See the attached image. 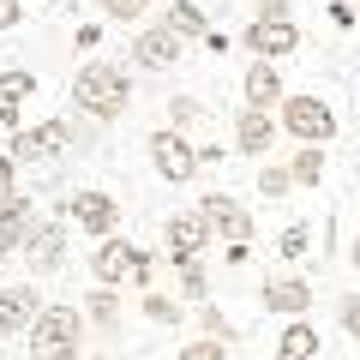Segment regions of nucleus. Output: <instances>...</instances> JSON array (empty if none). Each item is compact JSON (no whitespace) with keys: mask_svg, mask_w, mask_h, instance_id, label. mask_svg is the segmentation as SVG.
<instances>
[{"mask_svg":"<svg viewBox=\"0 0 360 360\" xmlns=\"http://www.w3.org/2000/svg\"><path fill=\"white\" fill-rule=\"evenodd\" d=\"M174 276H180V300L198 312V307L210 300V270H205V264H174Z\"/></svg>","mask_w":360,"mask_h":360,"instance_id":"obj_26","label":"nucleus"},{"mask_svg":"<svg viewBox=\"0 0 360 360\" xmlns=\"http://www.w3.org/2000/svg\"><path fill=\"white\" fill-rule=\"evenodd\" d=\"M180 49H186V42H180L162 18L144 25V30H132V66H139V72H168V66H180Z\"/></svg>","mask_w":360,"mask_h":360,"instance_id":"obj_14","label":"nucleus"},{"mask_svg":"<svg viewBox=\"0 0 360 360\" xmlns=\"http://www.w3.org/2000/svg\"><path fill=\"white\" fill-rule=\"evenodd\" d=\"M84 360H108V354H103V348H90V354H84Z\"/></svg>","mask_w":360,"mask_h":360,"instance_id":"obj_40","label":"nucleus"},{"mask_svg":"<svg viewBox=\"0 0 360 360\" xmlns=\"http://www.w3.org/2000/svg\"><path fill=\"white\" fill-rule=\"evenodd\" d=\"M283 139V127H276V115L270 108H234V156H270V144Z\"/></svg>","mask_w":360,"mask_h":360,"instance_id":"obj_15","label":"nucleus"},{"mask_svg":"<svg viewBox=\"0 0 360 360\" xmlns=\"http://www.w3.org/2000/svg\"><path fill=\"white\" fill-rule=\"evenodd\" d=\"M295 193V174H288V162H258V198H288Z\"/></svg>","mask_w":360,"mask_h":360,"instance_id":"obj_27","label":"nucleus"},{"mask_svg":"<svg viewBox=\"0 0 360 360\" xmlns=\"http://www.w3.org/2000/svg\"><path fill=\"white\" fill-rule=\"evenodd\" d=\"M72 108L84 120H96V127H115V120L132 108V72L120 60L90 54V60L72 72Z\"/></svg>","mask_w":360,"mask_h":360,"instance_id":"obj_1","label":"nucleus"},{"mask_svg":"<svg viewBox=\"0 0 360 360\" xmlns=\"http://www.w3.org/2000/svg\"><path fill=\"white\" fill-rule=\"evenodd\" d=\"M42 288L37 283H6L0 288V342H13V336H30V324L42 319Z\"/></svg>","mask_w":360,"mask_h":360,"instance_id":"obj_13","label":"nucleus"},{"mask_svg":"<svg viewBox=\"0 0 360 360\" xmlns=\"http://www.w3.org/2000/svg\"><path fill=\"white\" fill-rule=\"evenodd\" d=\"M37 96V72L30 66H0V127L18 132V115H25V103Z\"/></svg>","mask_w":360,"mask_h":360,"instance_id":"obj_18","label":"nucleus"},{"mask_svg":"<svg viewBox=\"0 0 360 360\" xmlns=\"http://www.w3.org/2000/svg\"><path fill=\"white\" fill-rule=\"evenodd\" d=\"M84 342H90L84 307H72V300H49L42 319L30 324V336H25V360H84L90 354Z\"/></svg>","mask_w":360,"mask_h":360,"instance_id":"obj_2","label":"nucleus"},{"mask_svg":"<svg viewBox=\"0 0 360 360\" xmlns=\"http://www.w3.org/2000/svg\"><path fill=\"white\" fill-rule=\"evenodd\" d=\"M198 336H217V342H240V330H234V324H229V312H222L217 307V300H205V307H198Z\"/></svg>","mask_w":360,"mask_h":360,"instance_id":"obj_29","label":"nucleus"},{"mask_svg":"<svg viewBox=\"0 0 360 360\" xmlns=\"http://www.w3.org/2000/svg\"><path fill=\"white\" fill-rule=\"evenodd\" d=\"M258 307L276 312V319H307L312 312V283L295 276V270H270L264 283H258Z\"/></svg>","mask_w":360,"mask_h":360,"instance_id":"obj_11","label":"nucleus"},{"mask_svg":"<svg viewBox=\"0 0 360 360\" xmlns=\"http://www.w3.org/2000/svg\"><path fill=\"white\" fill-rule=\"evenodd\" d=\"M288 174H295L300 193H307V186H319V180H324V150H319V144H295V156H288Z\"/></svg>","mask_w":360,"mask_h":360,"instance_id":"obj_25","label":"nucleus"},{"mask_svg":"<svg viewBox=\"0 0 360 360\" xmlns=\"http://www.w3.org/2000/svg\"><path fill=\"white\" fill-rule=\"evenodd\" d=\"M240 42H246L252 60H276V66H283L288 54L307 49V30H300L295 18H252V25L240 30Z\"/></svg>","mask_w":360,"mask_h":360,"instance_id":"obj_9","label":"nucleus"},{"mask_svg":"<svg viewBox=\"0 0 360 360\" xmlns=\"http://www.w3.org/2000/svg\"><path fill=\"white\" fill-rule=\"evenodd\" d=\"M96 6H103V25H132V30H144L156 13V0H96Z\"/></svg>","mask_w":360,"mask_h":360,"instance_id":"obj_24","label":"nucleus"},{"mask_svg":"<svg viewBox=\"0 0 360 360\" xmlns=\"http://www.w3.org/2000/svg\"><path fill=\"white\" fill-rule=\"evenodd\" d=\"M348 264L360 270V229H354V240H348Z\"/></svg>","mask_w":360,"mask_h":360,"instance_id":"obj_38","label":"nucleus"},{"mask_svg":"<svg viewBox=\"0 0 360 360\" xmlns=\"http://www.w3.org/2000/svg\"><path fill=\"white\" fill-rule=\"evenodd\" d=\"M276 127H283V139H295V144H330L336 139V127H342V120H336V108L324 103L319 90H288V103L276 108Z\"/></svg>","mask_w":360,"mask_h":360,"instance_id":"obj_3","label":"nucleus"},{"mask_svg":"<svg viewBox=\"0 0 360 360\" xmlns=\"http://www.w3.org/2000/svg\"><path fill=\"white\" fill-rule=\"evenodd\" d=\"M162 6H168V0H162Z\"/></svg>","mask_w":360,"mask_h":360,"instance_id":"obj_44","label":"nucleus"},{"mask_svg":"<svg viewBox=\"0 0 360 360\" xmlns=\"http://www.w3.org/2000/svg\"><path fill=\"white\" fill-rule=\"evenodd\" d=\"M132 258H139V246H132V240H120V234L96 240V246L84 252L90 283H96V288H132Z\"/></svg>","mask_w":360,"mask_h":360,"instance_id":"obj_12","label":"nucleus"},{"mask_svg":"<svg viewBox=\"0 0 360 360\" xmlns=\"http://www.w3.org/2000/svg\"><path fill=\"white\" fill-rule=\"evenodd\" d=\"M307 252H312V229L307 222H288V229L276 234V258H283V264H300Z\"/></svg>","mask_w":360,"mask_h":360,"instance_id":"obj_28","label":"nucleus"},{"mask_svg":"<svg viewBox=\"0 0 360 360\" xmlns=\"http://www.w3.org/2000/svg\"><path fill=\"white\" fill-rule=\"evenodd\" d=\"M66 222L84 229L90 240H108V234H120V198L103 193V186H78V193L66 198Z\"/></svg>","mask_w":360,"mask_h":360,"instance_id":"obj_10","label":"nucleus"},{"mask_svg":"<svg viewBox=\"0 0 360 360\" xmlns=\"http://www.w3.org/2000/svg\"><path fill=\"white\" fill-rule=\"evenodd\" d=\"M354 6H360V0H354Z\"/></svg>","mask_w":360,"mask_h":360,"instance_id":"obj_43","label":"nucleus"},{"mask_svg":"<svg viewBox=\"0 0 360 360\" xmlns=\"http://www.w3.org/2000/svg\"><path fill=\"white\" fill-rule=\"evenodd\" d=\"M324 13H330V25H336V30H354V25H360V6H354V0H330Z\"/></svg>","mask_w":360,"mask_h":360,"instance_id":"obj_34","label":"nucleus"},{"mask_svg":"<svg viewBox=\"0 0 360 360\" xmlns=\"http://www.w3.org/2000/svg\"><path fill=\"white\" fill-rule=\"evenodd\" d=\"M72 49H78V54H96V49H103V18L78 25V30H72Z\"/></svg>","mask_w":360,"mask_h":360,"instance_id":"obj_33","label":"nucleus"},{"mask_svg":"<svg viewBox=\"0 0 360 360\" xmlns=\"http://www.w3.org/2000/svg\"><path fill=\"white\" fill-rule=\"evenodd\" d=\"M162 108H168V120H162V127H168V132H180V139H193V132L210 120L205 96H193V90H174V96H168Z\"/></svg>","mask_w":360,"mask_h":360,"instance_id":"obj_22","label":"nucleus"},{"mask_svg":"<svg viewBox=\"0 0 360 360\" xmlns=\"http://www.w3.org/2000/svg\"><path fill=\"white\" fill-rule=\"evenodd\" d=\"M42 6H54V13H72V6H78V0H42Z\"/></svg>","mask_w":360,"mask_h":360,"instance_id":"obj_39","label":"nucleus"},{"mask_svg":"<svg viewBox=\"0 0 360 360\" xmlns=\"http://www.w3.org/2000/svg\"><path fill=\"white\" fill-rule=\"evenodd\" d=\"M25 25V6H18V0H0V30H18Z\"/></svg>","mask_w":360,"mask_h":360,"instance_id":"obj_37","label":"nucleus"},{"mask_svg":"<svg viewBox=\"0 0 360 360\" xmlns=\"http://www.w3.org/2000/svg\"><path fill=\"white\" fill-rule=\"evenodd\" d=\"M186 300H174V295H162V288H144L139 295V319L150 324V330H180V324H186Z\"/></svg>","mask_w":360,"mask_h":360,"instance_id":"obj_21","label":"nucleus"},{"mask_svg":"<svg viewBox=\"0 0 360 360\" xmlns=\"http://www.w3.org/2000/svg\"><path fill=\"white\" fill-rule=\"evenodd\" d=\"M198 217L210 222V234L222 246H252V234H258V210L234 193H205L198 198Z\"/></svg>","mask_w":360,"mask_h":360,"instance_id":"obj_6","label":"nucleus"},{"mask_svg":"<svg viewBox=\"0 0 360 360\" xmlns=\"http://www.w3.org/2000/svg\"><path fill=\"white\" fill-rule=\"evenodd\" d=\"M0 360H6V354H0Z\"/></svg>","mask_w":360,"mask_h":360,"instance_id":"obj_42","label":"nucleus"},{"mask_svg":"<svg viewBox=\"0 0 360 360\" xmlns=\"http://www.w3.org/2000/svg\"><path fill=\"white\" fill-rule=\"evenodd\" d=\"M13 198H18V162H13L6 150H0V210L13 205Z\"/></svg>","mask_w":360,"mask_h":360,"instance_id":"obj_32","label":"nucleus"},{"mask_svg":"<svg viewBox=\"0 0 360 360\" xmlns=\"http://www.w3.org/2000/svg\"><path fill=\"white\" fill-rule=\"evenodd\" d=\"M0 288H6V264H0Z\"/></svg>","mask_w":360,"mask_h":360,"instance_id":"obj_41","label":"nucleus"},{"mask_svg":"<svg viewBox=\"0 0 360 360\" xmlns=\"http://www.w3.org/2000/svg\"><path fill=\"white\" fill-rule=\"evenodd\" d=\"M66 127H72V144H84V150L96 144V132H103L96 120H84V115H66Z\"/></svg>","mask_w":360,"mask_h":360,"instance_id":"obj_35","label":"nucleus"},{"mask_svg":"<svg viewBox=\"0 0 360 360\" xmlns=\"http://www.w3.org/2000/svg\"><path fill=\"white\" fill-rule=\"evenodd\" d=\"M210 246H217V234H210V222L198 217V210H174V217L162 222V252H168V264H205Z\"/></svg>","mask_w":360,"mask_h":360,"instance_id":"obj_8","label":"nucleus"},{"mask_svg":"<svg viewBox=\"0 0 360 360\" xmlns=\"http://www.w3.org/2000/svg\"><path fill=\"white\" fill-rule=\"evenodd\" d=\"M120 319H127L120 288H96V283H90V295H84V324H90L96 336H108V342H115V336H120Z\"/></svg>","mask_w":360,"mask_h":360,"instance_id":"obj_19","label":"nucleus"},{"mask_svg":"<svg viewBox=\"0 0 360 360\" xmlns=\"http://www.w3.org/2000/svg\"><path fill=\"white\" fill-rule=\"evenodd\" d=\"M66 150H72L66 115H49V120H37V127H18L13 144H6V156H13L18 168H42V162H54V156H66Z\"/></svg>","mask_w":360,"mask_h":360,"instance_id":"obj_4","label":"nucleus"},{"mask_svg":"<svg viewBox=\"0 0 360 360\" xmlns=\"http://www.w3.org/2000/svg\"><path fill=\"white\" fill-rule=\"evenodd\" d=\"M144 150H150L156 180H168V186H193V180H198V168H205L198 144H193V139H180V132H168V127H156L150 139H144Z\"/></svg>","mask_w":360,"mask_h":360,"instance_id":"obj_5","label":"nucleus"},{"mask_svg":"<svg viewBox=\"0 0 360 360\" xmlns=\"http://www.w3.org/2000/svg\"><path fill=\"white\" fill-rule=\"evenodd\" d=\"M156 18H162V25L174 30L180 42H205V37H210V13L198 6V0H168Z\"/></svg>","mask_w":360,"mask_h":360,"instance_id":"obj_20","label":"nucleus"},{"mask_svg":"<svg viewBox=\"0 0 360 360\" xmlns=\"http://www.w3.org/2000/svg\"><path fill=\"white\" fill-rule=\"evenodd\" d=\"M276 360H319V330L307 319H288L276 336Z\"/></svg>","mask_w":360,"mask_h":360,"instance_id":"obj_23","label":"nucleus"},{"mask_svg":"<svg viewBox=\"0 0 360 360\" xmlns=\"http://www.w3.org/2000/svg\"><path fill=\"white\" fill-rule=\"evenodd\" d=\"M252 18H295V0H252Z\"/></svg>","mask_w":360,"mask_h":360,"instance_id":"obj_36","label":"nucleus"},{"mask_svg":"<svg viewBox=\"0 0 360 360\" xmlns=\"http://www.w3.org/2000/svg\"><path fill=\"white\" fill-rule=\"evenodd\" d=\"M336 324H342L348 348H360V295H342V300H336Z\"/></svg>","mask_w":360,"mask_h":360,"instance_id":"obj_31","label":"nucleus"},{"mask_svg":"<svg viewBox=\"0 0 360 360\" xmlns=\"http://www.w3.org/2000/svg\"><path fill=\"white\" fill-rule=\"evenodd\" d=\"M174 360H229V342H217V336H193L186 348H174Z\"/></svg>","mask_w":360,"mask_h":360,"instance_id":"obj_30","label":"nucleus"},{"mask_svg":"<svg viewBox=\"0 0 360 360\" xmlns=\"http://www.w3.org/2000/svg\"><path fill=\"white\" fill-rule=\"evenodd\" d=\"M240 103L246 108H276L288 103V84H283V66L276 60H246V72H240Z\"/></svg>","mask_w":360,"mask_h":360,"instance_id":"obj_16","label":"nucleus"},{"mask_svg":"<svg viewBox=\"0 0 360 360\" xmlns=\"http://www.w3.org/2000/svg\"><path fill=\"white\" fill-rule=\"evenodd\" d=\"M66 252H72V246H66V217H42L18 258H25L30 283H49V276H60V270H66Z\"/></svg>","mask_w":360,"mask_h":360,"instance_id":"obj_7","label":"nucleus"},{"mask_svg":"<svg viewBox=\"0 0 360 360\" xmlns=\"http://www.w3.org/2000/svg\"><path fill=\"white\" fill-rule=\"evenodd\" d=\"M37 222H42V217H37V198H30V193H18L13 205L0 210V264L25 252V240L37 234Z\"/></svg>","mask_w":360,"mask_h":360,"instance_id":"obj_17","label":"nucleus"}]
</instances>
